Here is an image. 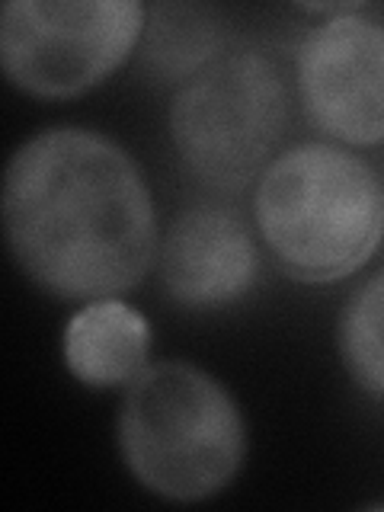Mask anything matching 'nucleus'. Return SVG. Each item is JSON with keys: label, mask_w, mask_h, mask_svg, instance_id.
<instances>
[{"label": "nucleus", "mask_w": 384, "mask_h": 512, "mask_svg": "<svg viewBox=\"0 0 384 512\" xmlns=\"http://www.w3.org/2000/svg\"><path fill=\"white\" fill-rule=\"evenodd\" d=\"M0 215L13 263L58 301L135 292L157 263L148 180L96 128L55 125L26 138L7 164Z\"/></svg>", "instance_id": "obj_1"}, {"label": "nucleus", "mask_w": 384, "mask_h": 512, "mask_svg": "<svg viewBox=\"0 0 384 512\" xmlns=\"http://www.w3.org/2000/svg\"><path fill=\"white\" fill-rule=\"evenodd\" d=\"M253 218L288 279L330 285L356 276L384 240V180L336 141H298L256 180Z\"/></svg>", "instance_id": "obj_2"}, {"label": "nucleus", "mask_w": 384, "mask_h": 512, "mask_svg": "<svg viewBox=\"0 0 384 512\" xmlns=\"http://www.w3.org/2000/svg\"><path fill=\"white\" fill-rule=\"evenodd\" d=\"M116 445L125 471L148 493L167 503H205L244 468L247 423L215 375L160 359L122 391Z\"/></svg>", "instance_id": "obj_3"}, {"label": "nucleus", "mask_w": 384, "mask_h": 512, "mask_svg": "<svg viewBox=\"0 0 384 512\" xmlns=\"http://www.w3.org/2000/svg\"><path fill=\"white\" fill-rule=\"evenodd\" d=\"M288 125V87L269 55L240 48L176 87L167 132L183 167L212 189L260 180Z\"/></svg>", "instance_id": "obj_4"}, {"label": "nucleus", "mask_w": 384, "mask_h": 512, "mask_svg": "<svg viewBox=\"0 0 384 512\" xmlns=\"http://www.w3.org/2000/svg\"><path fill=\"white\" fill-rule=\"evenodd\" d=\"M141 0H10L0 10V68L32 100H77L138 52Z\"/></svg>", "instance_id": "obj_5"}, {"label": "nucleus", "mask_w": 384, "mask_h": 512, "mask_svg": "<svg viewBox=\"0 0 384 512\" xmlns=\"http://www.w3.org/2000/svg\"><path fill=\"white\" fill-rule=\"evenodd\" d=\"M304 116L343 148L384 144V23L362 4L308 29L295 52Z\"/></svg>", "instance_id": "obj_6"}, {"label": "nucleus", "mask_w": 384, "mask_h": 512, "mask_svg": "<svg viewBox=\"0 0 384 512\" xmlns=\"http://www.w3.org/2000/svg\"><path fill=\"white\" fill-rule=\"evenodd\" d=\"M260 266L250 224L231 205H189L160 234V285L183 311H221L244 301L260 279Z\"/></svg>", "instance_id": "obj_7"}, {"label": "nucleus", "mask_w": 384, "mask_h": 512, "mask_svg": "<svg viewBox=\"0 0 384 512\" xmlns=\"http://www.w3.org/2000/svg\"><path fill=\"white\" fill-rule=\"evenodd\" d=\"M61 356L90 391L128 388L151 362V324L122 298L87 301L64 327Z\"/></svg>", "instance_id": "obj_8"}, {"label": "nucleus", "mask_w": 384, "mask_h": 512, "mask_svg": "<svg viewBox=\"0 0 384 512\" xmlns=\"http://www.w3.org/2000/svg\"><path fill=\"white\" fill-rule=\"evenodd\" d=\"M228 48V23L205 4H154L138 45L141 68L157 84H186Z\"/></svg>", "instance_id": "obj_9"}, {"label": "nucleus", "mask_w": 384, "mask_h": 512, "mask_svg": "<svg viewBox=\"0 0 384 512\" xmlns=\"http://www.w3.org/2000/svg\"><path fill=\"white\" fill-rule=\"evenodd\" d=\"M336 346L352 384L384 404V266L352 288L336 324Z\"/></svg>", "instance_id": "obj_10"}]
</instances>
